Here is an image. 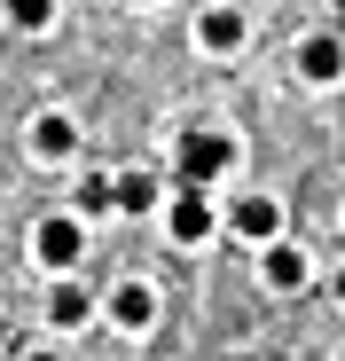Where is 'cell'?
<instances>
[{
	"label": "cell",
	"instance_id": "30bf717a",
	"mask_svg": "<svg viewBox=\"0 0 345 361\" xmlns=\"http://www.w3.org/2000/svg\"><path fill=\"white\" fill-rule=\"evenodd\" d=\"M244 32H251V24H244L236 8H204V16H196V47H204V55H236Z\"/></svg>",
	"mask_w": 345,
	"mask_h": 361
},
{
	"label": "cell",
	"instance_id": "8fae6325",
	"mask_svg": "<svg viewBox=\"0 0 345 361\" xmlns=\"http://www.w3.org/2000/svg\"><path fill=\"white\" fill-rule=\"evenodd\" d=\"M110 204H118V212H157L165 204V180L157 173H118V180H110Z\"/></svg>",
	"mask_w": 345,
	"mask_h": 361
},
{
	"label": "cell",
	"instance_id": "e0dca14e",
	"mask_svg": "<svg viewBox=\"0 0 345 361\" xmlns=\"http://www.w3.org/2000/svg\"><path fill=\"white\" fill-rule=\"evenodd\" d=\"M337 361H345V353H337Z\"/></svg>",
	"mask_w": 345,
	"mask_h": 361
},
{
	"label": "cell",
	"instance_id": "6da1fadb",
	"mask_svg": "<svg viewBox=\"0 0 345 361\" xmlns=\"http://www.w3.org/2000/svg\"><path fill=\"white\" fill-rule=\"evenodd\" d=\"M220 235V197L212 189H172L165 197V244L172 252H204Z\"/></svg>",
	"mask_w": 345,
	"mask_h": 361
},
{
	"label": "cell",
	"instance_id": "5bb4252c",
	"mask_svg": "<svg viewBox=\"0 0 345 361\" xmlns=\"http://www.w3.org/2000/svg\"><path fill=\"white\" fill-rule=\"evenodd\" d=\"M16 361H63V345H55V338H39V345H24Z\"/></svg>",
	"mask_w": 345,
	"mask_h": 361
},
{
	"label": "cell",
	"instance_id": "ba28073f",
	"mask_svg": "<svg viewBox=\"0 0 345 361\" xmlns=\"http://www.w3.org/2000/svg\"><path fill=\"white\" fill-rule=\"evenodd\" d=\"M299 79H314V87H337L345 79V39L337 32H306L299 39Z\"/></svg>",
	"mask_w": 345,
	"mask_h": 361
},
{
	"label": "cell",
	"instance_id": "7c38bea8",
	"mask_svg": "<svg viewBox=\"0 0 345 361\" xmlns=\"http://www.w3.org/2000/svg\"><path fill=\"white\" fill-rule=\"evenodd\" d=\"M71 204H79V220H102V212H118V204H110V173H87Z\"/></svg>",
	"mask_w": 345,
	"mask_h": 361
},
{
	"label": "cell",
	"instance_id": "52a82bcc",
	"mask_svg": "<svg viewBox=\"0 0 345 361\" xmlns=\"http://www.w3.org/2000/svg\"><path fill=\"white\" fill-rule=\"evenodd\" d=\"M227 228H236L244 244L267 252L275 235H282V204H275V197H236V204H227Z\"/></svg>",
	"mask_w": 345,
	"mask_h": 361
},
{
	"label": "cell",
	"instance_id": "9c48e42d",
	"mask_svg": "<svg viewBox=\"0 0 345 361\" xmlns=\"http://www.w3.org/2000/svg\"><path fill=\"white\" fill-rule=\"evenodd\" d=\"M71 149H79V126H71L63 110H47V118H32V157H39V165H63Z\"/></svg>",
	"mask_w": 345,
	"mask_h": 361
},
{
	"label": "cell",
	"instance_id": "2e32d148",
	"mask_svg": "<svg viewBox=\"0 0 345 361\" xmlns=\"http://www.w3.org/2000/svg\"><path fill=\"white\" fill-rule=\"evenodd\" d=\"M330 16H337V24H345V0H330Z\"/></svg>",
	"mask_w": 345,
	"mask_h": 361
},
{
	"label": "cell",
	"instance_id": "277c9868",
	"mask_svg": "<svg viewBox=\"0 0 345 361\" xmlns=\"http://www.w3.org/2000/svg\"><path fill=\"white\" fill-rule=\"evenodd\" d=\"M102 322L118 330V338H149V330H157V283L118 275V283H110V298H102Z\"/></svg>",
	"mask_w": 345,
	"mask_h": 361
},
{
	"label": "cell",
	"instance_id": "3957f363",
	"mask_svg": "<svg viewBox=\"0 0 345 361\" xmlns=\"http://www.w3.org/2000/svg\"><path fill=\"white\" fill-rule=\"evenodd\" d=\"M236 173V134H181V189H220Z\"/></svg>",
	"mask_w": 345,
	"mask_h": 361
},
{
	"label": "cell",
	"instance_id": "4fadbf2b",
	"mask_svg": "<svg viewBox=\"0 0 345 361\" xmlns=\"http://www.w3.org/2000/svg\"><path fill=\"white\" fill-rule=\"evenodd\" d=\"M8 16L24 32H55V0H8Z\"/></svg>",
	"mask_w": 345,
	"mask_h": 361
},
{
	"label": "cell",
	"instance_id": "9a60e30c",
	"mask_svg": "<svg viewBox=\"0 0 345 361\" xmlns=\"http://www.w3.org/2000/svg\"><path fill=\"white\" fill-rule=\"evenodd\" d=\"M330 307H345V267H330Z\"/></svg>",
	"mask_w": 345,
	"mask_h": 361
},
{
	"label": "cell",
	"instance_id": "5b68a950",
	"mask_svg": "<svg viewBox=\"0 0 345 361\" xmlns=\"http://www.w3.org/2000/svg\"><path fill=\"white\" fill-rule=\"evenodd\" d=\"M39 314H47V338H71V330H87V322L102 314V298H94L79 275H47V307H39Z\"/></svg>",
	"mask_w": 345,
	"mask_h": 361
},
{
	"label": "cell",
	"instance_id": "8992f818",
	"mask_svg": "<svg viewBox=\"0 0 345 361\" xmlns=\"http://www.w3.org/2000/svg\"><path fill=\"white\" fill-rule=\"evenodd\" d=\"M259 283H267L275 298H291V290H306V283H314V259H306L299 244H282V235H275V244L259 252Z\"/></svg>",
	"mask_w": 345,
	"mask_h": 361
},
{
	"label": "cell",
	"instance_id": "7a4b0ae2",
	"mask_svg": "<svg viewBox=\"0 0 345 361\" xmlns=\"http://www.w3.org/2000/svg\"><path fill=\"white\" fill-rule=\"evenodd\" d=\"M32 259H39L47 275H79V259H87V220H79V212H47V220L32 228Z\"/></svg>",
	"mask_w": 345,
	"mask_h": 361
}]
</instances>
